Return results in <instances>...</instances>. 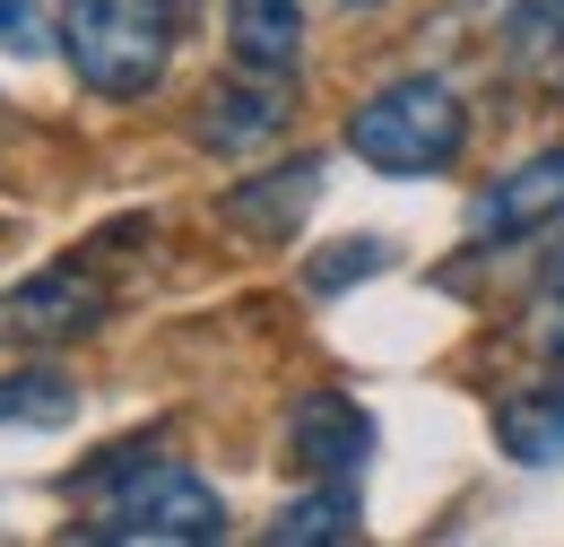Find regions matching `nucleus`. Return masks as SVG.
<instances>
[{"label": "nucleus", "mask_w": 564, "mask_h": 547, "mask_svg": "<svg viewBox=\"0 0 564 547\" xmlns=\"http://www.w3.org/2000/svg\"><path fill=\"white\" fill-rule=\"evenodd\" d=\"M70 495H105L87 530L113 547H217L226 539L217 486L192 479L183 461H156V435L148 443H113V461L78 470Z\"/></svg>", "instance_id": "nucleus-1"}, {"label": "nucleus", "mask_w": 564, "mask_h": 547, "mask_svg": "<svg viewBox=\"0 0 564 547\" xmlns=\"http://www.w3.org/2000/svg\"><path fill=\"white\" fill-rule=\"evenodd\" d=\"M174 26H183V0H62L53 53L105 105H140V96H156V78L174 62Z\"/></svg>", "instance_id": "nucleus-2"}, {"label": "nucleus", "mask_w": 564, "mask_h": 547, "mask_svg": "<svg viewBox=\"0 0 564 547\" xmlns=\"http://www.w3.org/2000/svg\"><path fill=\"white\" fill-rule=\"evenodd\" d=\"M348 148L373 174H391V183H425V174H443L469 148V105H460L452 78H425V69L391 78V87H373L348 114Z\"/></svg>", "instance_id": "nucleus-3"}, {"label": "nucleus", "mask_w": 564, "mask_h": 547, "mask_svg": "<svg viewBox=\"0 0 564 547\" xmlns=\"http://www.w3.org/2000/svg\"><path fill=\"white\" fill-rule=\"evenodd\" d=\"M547 217H564V148H539V157H521L512 174H495L487 192L469 201V244H478V253H503V244L539 235Z\"/></svg>", "instance_id": "nucleus-4"}, {"label": "nucleus", "mask_w": 564, "mask_h": 547, "mask_svg": "<svg viewBox=\"0 0 564 547\" xmlns=\"http://www.w3.org/2000/svg\"><path fill=\"white\" fill-rule=\"evenodd\" d=\"M286 78H261V69H235V78H217L209 96L192 105V139L209 148V157H261L270 139L286 131Z\"/></svg>", "instance_id": "nucleus-5"}, {"label": "nucleus", "mask_w": 564, "mask_h": 547, "mask_svg": "<svg viewBox=\"0 0 564 547\" xmlns=\"http://www.w3.org/2000/svg\"><path fill=\"white\" fill-rule=\"evenodd\" d=\"M373 443H382V426H373L365 400H348V392H304L295 417H286V461H295L304 479H356V470L373 461Z\"/></svg>", "instance_id": "nucleus-6"}, {"label": "nucleus", "mask_w": 564, "mask_h": 547, "mask_svg": "<svg viewBox=\"0 0 564 547\" xmlns=\"http://www.w3.org/2000/svg\"><path fill=\"white\" fill-rule=\"evenodd\" d=\"M0 322H9L18 340H44V347L87 340V331L105 322V278L87 270V261H53V270L18 278V296H9Z\"/></svg>", "instance_id": "nucleus-7"}, {"label": "nucleus", "mask_w": 564, "mask_h": 547, "mask_svg": "<svg viewBox=\"0 0 564 547\" xmlns=\"http://www.w3.org/2000/svg\"><path fill=\"white\" fill-rule=\"evenodd\" d=\"M313 201H322V157H286L270 174H243V183L217 201V217H226L243 244H295L304 217H313Z\"/></svg>", "instance_id": "nucleus-8"}, {"label": "nucleus", "mask_w": 564, "mask_h": 547, "mask_svg": "<svg viewBox=\"0 0 564 547\" xmlns=\"http://www.w3.org/2000/svg\"><path fill=\"white\" fill-rule=\"evenodd\" d=\"M226 53H235V69L295 78V62H304V0H226Z\"/></svg>", "instance_id": "nucleus-9"}, {"label": "nucleus", "mask_w": 564, "mask_h": 547, "mask_svg": "<svg viewBox=\"0 0 564 547\" xmlns=\"http://www.w3.org/2000/svg\"><path fill=\"white\" fill-rule=\"evenodd\" d=\"M495 443L521 461V470H556L564 461V383H530L495 409Z\"/></svg>", "instance_id": "nucleus-10"}, {"label": "nucleus", "mask_w": 564, "mask_h": 547, "mask_svg": "<svg viewBox=\"0 0 564 547\" xmlns=\"http://www.w3.org/2000/svg\"><path fill=\"white\" fill-rule=\"evenodd\" d=\"M339 539H356V479H322L270 522V547H339Z\"/></svg>", "instance_id": "nucleus-11"}, {"label": "nucleus", "mask_w": 564, "mask_h": 547, "mask_svg": "<svg viewBox=\"0 0 564 547\" xmlns=\"http://www.w3.org/2000/svg\"><path fill=\"white\" fill-rule=\"evenodd\" d=\"M70 417H78L70 374H53V365L0 374V426H70Z\"/></svg>", "instance_id": "nucleus-12"}, {"label": "nucleus", "mask_w": 564, "mask_h": 547, "mask_svg": "<svg viewBox=\"0 0 564 547\" xmlns=\"http://www.w3.org/2000/svg\"><path fill=\"white\" fill-rule=\"evenodd\" d=\"M373 270H391V244L382 235H348L339 253H313L304 261V287L313 296H339V287H356V278H373Z\"/></svg>", "instance_id": "nucleus-13"}, {"label": "nucleus", "mask_w": 564, "mask_h": 547, "mask_svg": "<svg viewBox=\"0 0 564 547\" xmlns=\"http://www.w3.org/2000/svg\"><path fill=\"white\" fill-rule=\"evenodd\" d=\"M0 53H26V62L53 53V18H44V0H0Z\"/></svg>", "instance_id": "nucleus-14"}, {"label": "nucleus", "mask_w": 564, "mask_h": 547, "mask_svg": "<svg viewBox=\"0 0 564 547\" xmlns=\"http://www.w3.org/2000/svg\"><path fill=\"white\" fill-rule=\"evenodd\" d=\"M556 365H564V270H556Z\"/></svg>", "instance_id": "nucleus-15"}, {"label": "nucleus", "mask_w": 564, "mask_h": 547, "mask_svg": "<svg viewBox=\"0 0 564 547\" xmlns=\"http://www.w3.org/2000/svg\"><path fill=\"white\" fill-rule=\"evenodd\" d=\"M339 9H382V0H339Z\"/></svg>", "instance_id": "nucleus-16"}, {"label": "nucleus", "mask_w": 564, "mask_h": 547, "mask_svg": "<svg viewBox=\"0 0 564 547\" xmlns=\"http://www.w3.org/2000/svg\"><path fill=\"white\" fill-rule=\"evenodd\" d=\"M556 270H564V244H556Z\"/></svg>", "instance_id": "nucleus-17"}]
</instances>
